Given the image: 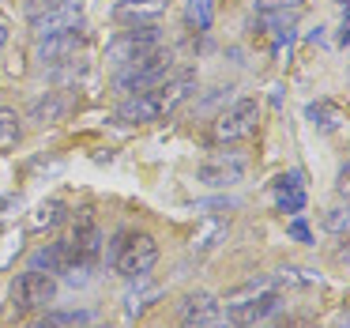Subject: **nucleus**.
Instances as JSON below:
<instances>
[{
	"label": "nucleus",
	"mask_w": 350,
	"mask_h": 328,
	"mask_svg": "<svg viewBox=\"0 0 350 328\" xmlns=\"http://www.w3.org/2000/svg\"><path fill=\"white\" fill-rule=\"evenodd\" d=\"M113 264L124 279H147L159 264V242L151 234H117Z\"/></svg>",
	"instance_id": "1"
},
{
	"label": "nucleus",
	"mask_w": 350,
	"mask_h": 328,
	"mask_svg": "<svg viewBox=\"0 0 350 328\" xmlns=\"http://www.w3.org/2000/svg\"><path fill=\"white\" fill-rule=\"evenodd\" d=\"M154 49H162L159 27H154V23H139V27H132V31L117 34V38L109 42V46H106V61L117 64V68H132V64L147 61Z\"/></svg>",
	"instance_id": "2"
},
{
	"label": "nucleus",
	"mask_w": 350,
	"mask_h": 328,
	"mask_svg": "<svg viewBox=\"0 0 350 328\" xmlns=\"http://www.w3.org/2000/svg\"><path fill=\"white\" fill-rule=\"evenodd\" d=\"M170 72H174V53L162 46V49H154L147 61H139V64H132V68L117 72L113 87L121 94H144V91H151V87H159Z\"/></svg>",
	"instance_id": "3"
},
{
	"label": "nucleus",
	"mask_w": 350,
	"mask_h": 328,
	"mask_svg": "<svg viewBox=\"0 0 350 328\" xmlns=\"http://www.w3.org/2000/svg\"><path fill=\"white\" fill-rule=\"evenodd\" d=\"M53 298H57V279H53V275H46V272L27 268V272H19L16 283H12V305H16L19 313L46 310Z\"/></svg>",
	"instance_id": "4"
},
{
	"label": "nucleus",
	"mask_w": 350,
	"mask_h": 328,
	"mask_svg": "<svg viewBox=\"0 0 350 328\" xmlns=\"http://www.w3.org/2000/svg\"><path fill=\"white\" fill-rule=\"evenodd\" d=\"M196 91V72H170L166 79H162L159 87H151V102H154V114H159V121L162 117H170V114H177V110L189 102V94Z\"/></svg>",
	"instance_id": "5"
},
{
	"label": "nucleus",
	"mask_w": 350,
	"mask_h": 328,
	"mask_svg": "<svg viewBox=\"0 0 350 328\" xmlns=\"http://www.w3.org/2000/svg\"><path fill=\"white\" fill-rule=\"evenodd\" d=\"M245 174H249V159L237 155V151H219V155H211V159H204L196 170V177L204 185H211V189L237 185V181H245Z\"/></svg>",
	"instance_id": "6"
},
{
	"label": "nucleus",
	"mask_w": 350,
	"mask_h": 328,
	"mask_svg": "<svg viewBox=\"0 0 350 328\" xmlns=\"http://www.w3.org/2000/svg\"><path fill=\"white\" fill-rule=\"evenodd\" d=\"M256 125H260V106L252 99H237L234 106L215 121V140H219V144H234V140L252 136Z\"/></svg>",
	"instance_id": "7"
},
{
	"label": "nucleus",
	"mask_w": 350,
	"mask_h": 328,
	"mask_svg": "<svg viewBox=\"0 0 350 328\" xmlns=\"http://www.w3.org/2000/svg\"><path fill=\"white\" fill-rule=\"evenodd\" d=\"M181 328H226L219 310V298L207 294V290H196L181 302Z\"/></svg>",
	"instance_id": "8"
},
{
	"label": "nucleus",
	"mask_w": 350,
	"mask_h": 328,
	"mask_svg": "<svg viewBox=\"0 0 350 328\" xmlns=\"http://www.w3.org/2000/svg\"><path fill=\"white\" fill-rule=\"evenodd\" d=\"M79 19H83V0H61L57 8L42 12V16L31 19L34 34L38 38H49V34H64V31H76Z\"/></svg>",
	"instance_id": "9"
},
{
	"label": "nucleus",
	"mask_w": 350,
	"mask_h": 328,
	"mask_svg": "<svg viewBox=\"0 0 350 328\" xmlns=\"http://www.w3.org/2000/svg\"><path fill=\"white\" fill-rule=\"evenodd\" d=\"M79 49H83V34H79V31H64V34L38 38V57H42V64H68V61H76Z\"/></svg>",
	"instance_id": "10"
},
{
	"label": "nucleus",
	"mask_w": 350,
	"mask_h": 328,
	"mask_svg": "<svg viewBox=\"0 0 350 328\" xmlns=\"http://www.w3.org/2000/svg\"><path fill=\"white\" fill-rule=\"evenodd\" d=\"M166 8H170V0H121L113 16L121 19V23H136L139 27V23H154Z\"/></svg>",
	"instance_id": "11"
},
{
	"label": "nucleus",
	"mask_w": 350,
	"mask_h": 328,
	"mask_svg": "<svg viewBox=\"0 0 350 328\" xmlns=\"http://www.w3.org/2000/svg\"><path fill=\"white\" fill-rule=\"evenodd\" d=\"M275 207H279V212H301V207H305L301 174H282V177H275Z\"/></svg>",
	"instance_id": "12"
},
{
	"label": "nucleus",
	"mask_w": 350,
	"mask_h": 328,
	"mask_svg": "<svg viewBox=\"0 0 350 328\" xmlns=\"http://www.w3.org/2000/svg\"><path fill=\"white\" fill-rule=\"evenodd\" d=\"M117 121H124V125H151V121H159V114H154V102H151V94H129V99L117 106Z\"/></svg>",
	"instance_id": "13"
},
{
	"label": "nucleus",
	"mask_w": 350,
	"mask_h": 328,
	"mask_svg": "<svg viewBox=\"0 0 350 328\" xmlns=\"http://www.w3.org/2000/svg\"><path fill=\"white\" fill-rule=\"evenodd\" d=\"M31 268L34 272H46V275H57L68 268V253H64V242H49V245H38L31 253Z\"/></svg>",
	"instance_id": "14"
},
{
	"label": "nucleus",
	"mask_w": 350,
	"mask_h": 328,
	"mask_svg": "<svg viewBox=\"0 0 350 328\" xmlns=\"http://www.w3.org/2000/svg\"><path fill=\"white\" fill-rule=\"evenodd\" d=\"M91 320H94L91 310H49L38 317L34 328H83V325H91Z\"/></svg>",
	"instance_id": "15"
},
{
	"label": "nucleus",
	"mask_w": 350,
	"mask_h": 328,
	"mask_svg": "<svg viewBox=\"0 0 350 328\" xmlns=\"http://www.w3.org/2000/svg\"><path fill=\"white\" fill-rule=\"evenodd\" d=\"M68 219V204L64 200H46L31 212V230H53Z\"/></svg>",
	"instance_id": "16"
},
{
	"label": "nucleus",
	"mask_w": 350,
	"mask_h": 328,
	"mask_svg": "<svg viewBox=\"0 0 350 328\" xmlns=\"http://www.w3.org/2000/svg\"><path fill=\"white\" fill-rule=\"evenodd\" d=\"M320 283L317 272H305V268H294V264H282L267 275V287H312Z\"/></svg>",
	"instance_id": "17"
},
{
	"label": "nucleus",
	"mask_w": 350,
	"mask_h": 328,
	"mask_svg": "<svg viewBox=\"0 0 350 328\" xmlns=\"http://www.w3.org/2000/svg\"><path fill=\"white\" fill-rule=\"evenodd\" d=\"M185 23H189L196 34L211 31V23H215V0H189V4H185Z\"/></svg>",
	"instance_id": "18"
},
{
	"label": "nucleus",
	"mask_w": 350,
	"mask_h": 328,
	"mask_svg": "<svg viewBox=\"0 0 350 328\" xmlns=\"http://www.w3.org/2000/svg\"><path fill=\"white\" fill-rule=\"evenodd\" d=\"M64 110H68V102H64L57 91H49L46 99H38V102L31 106V117H34L38 125H53V121H61V117H64Z\"/></svg>",
	"instance_id": "19"
},
{
	"label": "nucleus",
	"mask_w": 350,
	"mask_h": 328,
	"mask_svg": "<svg viewBox=\"0 0 350 328\" xmlns=\"http://www.w3.org/2000/svg\"><path fill=\"white\" fill-rule=\"evenodd\" d=\"M222 238H226V223H222V219H207L204 227H200V234L192 238V253H211Z\"/></svg>",
	"instance_id": "20"
},
{
	"label": "nucleus",
	"mask_w": 350,
	"mask_h": 328,
	"mask_svg": "<svg viewBox=\"0 0 350 328\" xmlns=\"http://www.w3.org/2000/svg\"><path fill=\"white\" fill-rule=\"evenodd\" d=\"M19 136H23V129H19V114L8 106H0V155L12 151V147L19 144Z\"/></svg>",
	"instance_id": "21"
},
{
	"label": "nucleus",
	"mask_w": 350,
	"mask_h": 328,
	"mask_svg": "<svg viewBox=\"0 0 350 328\" xmlns=\"http://www.w3.org/2000/svg\"><path fill=\"white\" fill-rule=\"evenodd\" d=\"M309 117H312V125H320L324 132H335L339 121H342L339 106H332V102H317V106H309Z\"/></svg>",
	"instance_id": "22"
},
{
	"label": "nucleus",
	"mask_w": 350,
	"mask_h": 328,
	"mask_svg": "<svg viewBox=\"0 0 350 328\" xmlns=\"http://www.w3.org/2000/svg\"><path fill=\"white\" fill-rule=\"evenodd\" d=\"M19 249H23V234H19L16 227L12 230H0V272L12 264V260L19 257Z\"/></svg>",
	"instance_id": "23"
},
{
	"label": "nucleus",
	"mask_w": 350,
	"mask_h": 328,
	"mask_svg": "<svg viewBox=\"0 0 350 328\" xmlns=\"http://www.w3.org/2000/svg\"><path fill=\"white\" fill-rule=\"evenodd\" d=\"M305 0H256V16L264 12H301Z\"/></svg>",
	"instance_id": "24"
},
{
	"label": "nucleus",
	"mask_w": 350,
	"mask_h": 328,
	"mask_svg": "<svg viewBox=\"0 0 350 328\" xmlns=\"http://www.w3.org/2000/svg\"><path fill=\"white\" fill-rule=\"evenodd\" d=\"M147 298H159V287H147L144 294H129V305H124V313H129V317L144 313V310H147Z\"/></svg>",
	"instance_id": "25"
},
{
	"label": "nucleus",
	"mask_w": 350,
	"mask_h": 328,
	"mask_svg": "<svg viewBox=\"0 0 350 328\" xmlns=\"http://www.w3.org/2000/svg\"><path fill=\"white\" fill-rule=\"evenodd\" d=\"M61 0H27V16H42V12H49V8H57Z\"/></svg>",
	"instance_id": "26"
},
{
	"label": "nucleus",
	"mask_w": 350,
	"mask_h": 328,
	"mask_svg": "<svg viewBox=\"0 0 350 328\" xmlns=\"http://www.w3.org/2000/svg\"><path fill=\"white\" fill-rule=\"evenodd\" d=\"M19 207H23V200H19V197H12V200H0V219H4V215H16Z\"/></svg>",
	"instance_id": "27"
},
{
	"label": "nucleus",
	"mask_w": 350,
	"mask_h": 328,
	"mask_svg": "<svg viewBox=\"0 0 350 328\" xmlns=\"http://www.w3.org/2000/svg\"><path fill=\"white\" fill-rule=\"evenodd\" d=\"M290 234H294L297 242H309V238H312V234H309V227H305L301 219H294V223H290Z\"/></svg>",
	"instance_id": "28"
},
{
	"label": "nucleus",
	"mask_w": 350,
	"mask_h": 328,
	"mask_svg": "<svg viewBox=\"0 0 350 328\" xmlns=\"http://www.w3.org/2000/svg\"><path fill=\"white\" fill-rule=\"evenodd\" d=\"M4 46H8V27H0V53H4Z\"/></svg>",
	"instance_id": "29"
},
{
	"label": "nucleus",
	"mask_w": 350,
	"mask_h": 328,
	"mask_svg": "<svg viewBox=\"0 0 350 328\" xmlns=\"http://www.w3.org/2000/svg\"><path fill=\"white\" fill-rule=\"evenodd\" d=\"M83 328H109V325H83Z\"/></svg>",
	"instance_id": "30"
}]
</instances>
